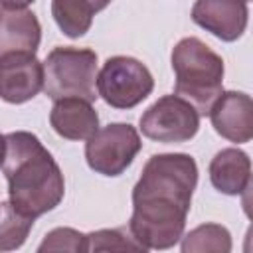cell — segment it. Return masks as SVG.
Returning <instances> with one entry per match:
<instances>
[{
    "label": "cell",
    "instance_id": "11",
    "mask_svg": "<svg viewBox=\"0 0 253 253\" xmlns=\"http://www.w3.org/2000/svg\"><path fill=\"white\" fill-rule=\"evenodd\" d=\"M210 121L215 132L229 142H249L253 136V103L247 93L221 91L210 109Z\"/></svg>",
    "mask_w": 253,
    "mask_h": 253
},
{
    "label": "cell",
    "instance_id": "2",
    "mask_svg": "<svg viewBox=\"0 0 253 253\" xmlns=\"http://www.w3.org/2000/svg\"><path fill=\"white\" fill-rule=\"evenodd\" d=\"M172 69L174 95L186 99L200 117L208 115L223 91V59L202 40L184 38L172 49Z\"/></svg>",
    "mask_w": 253,
    "mask_h": 253
},
{
    "label": "cell",
    "instance_id": "6",
    "mask_svg": "<svg viewBox=\"0 0 253 253\" xmlns=\"http://www.w3.org/2000/svg\"><path fill=\"white\" fill-rule=\"evenodd\" d=\"M138 130L128 123H111L97 128L85 144V158L91 170L103 176H121L140 152Z\"/></svg>",
    "mask_w": 253,
    "mask_h": 253
},
{
    "label": "cell",
    "instance_id": "23",
    "mask_svg": "<svg viewBox=\"0 0 253 253\" xmlns=\"http://www.w3.org/2000/svg\"><path fill=\"white\" fill-rule=\"evenodd\" d=\"M245 2H249V0H245Z\"/></svg>",
    "mask_w": 253,
    "mask_h": 253
},
{
    "label": "cell",
    "instance_id": "1",
    "mask_svg": "<svg viewBox=\"0 0 253 253\" xmlns=\"http://www.w3.org/2000/svg\"><path fill=\"white\" fill-rule=\"evenodd\" d=\"M2 170L8 180L10 204L34 219L55 210L63 200L65 180L55 158L28 130L4 136Z\"/></svg>",
    "mask_w": 253,
    "mask_h": 253
},
{
    "label": "cell",
    "instance_id": "13",
    "mask_svg": "<svg viewBox=\"0 0 253 253\" xmlns=\"http://www.w3.org/2000/svg\"><path fill=\"white\" fill-rule=\"evenodd\" d=\"M51 128L67 140H87L99 128V115L91 101L79 97L57 99L49 113Z\"/></svg>",
    "mask_w": 253,
    "mask_h": 253
},
{
    "label": "cell",
    "instance_id": "9",
    "mask_svg": "<svg viewBox=\"0 0 253 253\" xmlns=\"http://www.w3.org/2000/svg\"><path fill=\"white\" fill-rule=\"evenodd\" d=\"M43 89V63L34 53L0 57V99L12 105L34 99Z\"/></svg>",
    "mask_w": 253,
    "mask_h": 253
},
{
    "label": "cell",
    "instance_id": "14",
    "mask_svg": "<svg viewBox=\"0 0 253 253\" xmlns=\"http://www.w3.org/2000/svg\"><path fill=\"white\" fill-rule=\"evenodd\" d=\"M211 186L225 196H239L251 182V160L239 148H223L210 162Z\"/></svg>",
    "mask_w": 253,
    "mask_h": 253
},
{
    "label": "cell",
    "instance_id": "4",
    "mask_svg": "<svg viewBox=\"0 0 253 253\" xmlns=\"http://www.w3.org/2000/svg\"><path fill=\"white\" fill-rule=\"evenodd\" d=\"M43 93L57 101L79 97L95 101L97 53L87 47H53L43 61Z\"/></svg>",
    "mask_w": 253,
    "mask_h": 253
},
{
    "label": "cell",
    "instance_id": "18",
    "mask_svg": "<svg viewBox=\"0 0 253 253\" xmlns=\"http://www.w3.org/2000/svg\"><path fill=\"white\" fill-rule=\"evenodd\" d=\"M144 251L126 229H99L87 235V251Z\"/></svg>",
    "mask_w": 253,
    "mask_h": 253
},
{
    "label": "cell",
    "instance_id": "17",
    "mask_svg": "<svg viewBox=\"0 0 253 253\" xmlns=\"http://www.w3.org/2000/svg\"><path fill=\"white\" fill-rule=\"evenodd\" d=\"M34 225V217L16 210L10 200L0 204V251H14L24 245Z\"/></svg>",
    "mask_w": 253,
    "mask_h": 253
},
{
    "label": "cell",
    "instance_id": "3",
    "mask_svg": "<svg viewBox=\"0 0 253 253\" xmlns=\"http://www.w3.org/2000/svg\"><path fill=\"white\" fill-rule=\"evenodd\" d=\"M196 184L198 164L190 154H154L132 188V202H170L190 208Z\"/></svg>",
    "mask_w": 253,
    "mask_h": 253
},
{
    "label": "cell",
    "instance_id": "15",
    "mask_svg": "<svg viewBox=\"0 0 253 253\" xmlns=\"http://www.w3.org/2000/svg\"><path fill=\"white\" fill-rule=\"evenodd\" d=\"M93 8L87 0H51V16L67 38H81L93 24Z\"/></svg>",
    "mask_w": 253,
    "mask_h": 253
},
{
    "label": "cell",
    "instance_id": "19",
    "mask_svg": "<svg viewBox=\"0 0 253 253\" xmlns=\"http://www.w3.org/2000/svg\"><path fill=\"white\" fill-rule=\"evenodd\" d=\"M40 253L43 251H71V253H81L87 251V235L73 229V227H55L51 229L43 241L38 247Z\"/></svg>",
    "mask_w": 253,
    "mask_h": 253
},
{
    "label": "cell",
    "instance_id": "10",
    "mask_svg": "<svg viewBox=\"0 0 253 253\" xmlns=\"http://www.w3.org/2000/svg\"><path fill=\"white\" fill-rule=\"evenodd\" d=\"M192 20L221 42H235L247 28L249 8L245 0H196Z\"/></svg>",
    "mask_w": 253,
    "mask_h": 253
},
{
    "label": "cell",
    "instance_id": "21",
    "mask_svg": "<svg viewBox=\"0 0 253 253\" xmlns=\"http://www.w3.org/2000/svg\"><path fill=\"white\" fill-rule=\"evenodd\" d=\"M87 2L93 8V12H101V10H105L111 4V0H87Z\"/></svg>",
    "mask_w": 253,
    "mask_h": 253
},
{
    "label": "cell",
    "instance_id": "22",
    "mask_svg": "<svg viewBox=\"0 0 253 253\" xmlns=\"http://www.w3.org/2000/svg\"><path fill=\"white\" fill-rule=\"evenodd\" d=\"M2 160H4V134H0V166H2Z\"/></svg>",
    "mask_w": 253,
    "mask_h": 253
},
{
    "label": "cell",
    "instance_id": "8",
    "mask_svg": "<svg viewBox=\"0 0 253 253\" xmlns=\"http://www.w3.org/2000/svg\"><path fill=\"white\" fill-rule=\"evenodd\" d=\"M188 211L190 210L178 206L132 204L128 231L142 245L144 251L170 249L184 235Z\"/></svg>",
    "mask_w": 253,
    "mask_h": 253
},
{
    "label": "cell",
    "instance_id": "5",
    "mask_svg": "<svg viewBox=\"0 0 253 253\" xmlns=\"http://www.w3.org/2000/svg\"><path fill=\"white\" fill-rule=\"evenodd\" d=\"M154 89L148 67L128 55H115L105 61L97 73L99 97L115 109H132L142 103Z\"/></svg>",
    "mask_w": 253,
    "mask_h": 253
},
{
    "label": "cell",
    "instance_id": "12",
    "mask_svg": "<svg viewBox=\"0 0 253 253\" xmlns=\"http://www.w3.org/2000/svg\"><path fill=\"white\" fill-rule=\"evenodd\" d=\"M42 26L26 8H0V57L38 51Z\"/></svg>",
    "mask_w": 253,
    "mask_h": 253
},
{
    "label": "cell",
    "instance_id": "16",
    "mask_svg": "<svg viewBox=\"0 0 253 253\" xmlns=\"http://www.w3.org/2000/svg\"><path fill=\"white\" fill-rule=\"evenodd\" d=\"M182 251L184 253H227L231 251V235L223 225L204 223L194 227L190 233L182 235Z\"/></svg>",
    "mask_w": 253,
    "mask_h": 253
},
{
    "label": "cell",
    "instance_id": "20",
    "mask_svg": "<svg viewBox=\"0 0 253 253\" xmlns=\"http://www.w3.org/2000/svg\"><path fill=\"white\" fill-rule=\"evenodd\" d=\"M34 0H0V4L4 8H26L30 6Z\"/></svg>",
    "mask_w": 253,
    "mask_h": 253
},
{
    "label": "cell",
    "instance_id": "7",
    "mask_svg": "<svg viewBox=\"0 0 253 253\" xmlns=\"http://www.w3.org/2000/svg\"><path fill=\"white\" fill-rule=\"evenodd\" d=\"M200 128V113L178 95H164L150 105L140 117V130L146 138L180 144L196 136Z\"/></svg>",
    "mask_w": 253,
    "mask_h": 253
}]
</instances>
